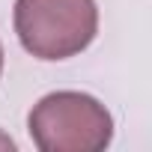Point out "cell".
I'll return each instance as SVG.
<instances>
[{
    "instance_id": "4",
    "label": "cell",
    "mask_w": 152,
    "mask_h": 152,
    "mask_svg": "<svg viewBox=\"0 0 152 152\" xmlns=\"http://www.w3.org/2000/svg\"><path fill=\"white\" fill-rule=\"evenodd\" d=\"M0 72H3V45H0Z\"/></svg>"
},
{
    "instance_id": "1",
    "label": "cell",
    "mask_w": 152,
    "mask_h": 152,
    "mask_svg": "<svg viewBox=\"0 0 152 152\" xmlns=\"http://www.w3.org/2000/svg\"><path fill=\"white\" fill-rule=\"evenodd\" d=\"M27 131L42 152H102L110 146L113 119L99 99L60 90L33 104Z\"/></svg>"
},
{
    "instance_id": "2",
    "label": "cell",
    "mask_w": 152,
    "mask_h": 152,
    "mask_svg": "<svg viewBox=\"0 0 152 152\" xmlns=\"http://www.w3.org/2000/svg\"><path fill=\"white\" fill-rule=\"evenodd\" d=\"M15 33L39 60H69L99 33L96 0H15Z\"/></svg>"
},
{
    "instance_id": "3",
    "label": "cell",
    "mask_w": 152,
    "mask_h": 152,
    "mask_svg": "<svg viewBox=\"0 0 152 152\" xmlns=\"http://www.w3.org/2000/svg\"><path fill=\"white\" fill-rule=\"evenodd\" d=\"M0 149H9V152L15 149V140H12V137H6L3 131H0Z\"/></svg>"
}]
</instances>
